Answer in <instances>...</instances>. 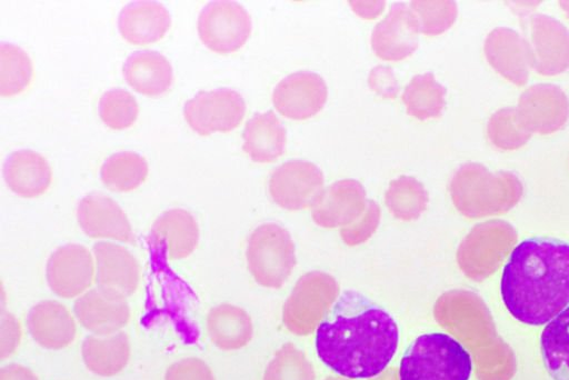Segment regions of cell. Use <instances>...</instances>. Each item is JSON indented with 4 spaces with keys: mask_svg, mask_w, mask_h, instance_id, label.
Wrapping results in <instances>:
<instances>
[{
    "mask_svg": "<svg viewBox=\"0 0 569 380\" xmlns=\"http://www.w3.org/2000/svg\"><path fill=\"white\" fill-rule=\"evenodd\" d=\"M392 317L363 294L347 290L319 323L316 349L321 361L342 377L381 373L398 347Z\"/></svg>",
    "mask_w": 569,
    "mask_h": 380,
    "instance_id": "cell-1",
    "label": "cell"
},
{
    "mask_svg": "<svg viewBox=\"0 0 569 380\" xmlns=\"http://www.w3.org/2000/svg\"><path fill=\"white\" fill-rule=\"evenodd\" d=\"M500 292L521 323L542 326L569 307V243L530 238L517 244L503 267Z\"/></svg>",
    "mask_w": 569,
    "mask_h": 380,
    "instance_id": "cell-2",
    "label": "cell"
},
{
    "mask_svg": "<svg viewBox=\"0 0 569 380\" xmlns=\"http://www.w3.org/2000/svg\"><path fill=\"white\" fill-rule=\"evenodd\" d=\"M472 360L465 347L449 334L418 337L402 357L399 380H469Z\"/></svg>",
    "mask_w": 569,
    "mask_h": 380,
    "instance_id": "cell-3",
    "label": "cell"
},
{
    "mask_svg": "<svg viewBox=\"0 0 569 380\" xmlns=\"http://www.w3.org/2000/svg\"><path fill=\"white\" fill-rule=\"evenodd\" d=\"M246 256L254 280L268 288H280L296 264L290 233L273 222L263 223L252 231Z\"/></svg>",
    "mask_w": 569,
    "mask_h": 380,
    "instance_id": "cell-4",
    "label": "cell"
},
{
    "mask_svg": "<svg viewBox=\"0 0 569 380\" xmlns=\"http://www.w3.org/2000/svg\"><path fill=\"white\" fill-rule=\"evenodd\" d=\"M339 292L336 280L323 272L312 271L297 282L283 307V322L293 333H311L331 308Z\"/></svg>",
    "mask_w": 569,
    "mask_h": 380,
    "instance_id": "cell-5",
    "label": "cell"
},
{
    "mask_svg": "<svg viewBox=\"0 0 569 380\" xmlns=\"http://www.w3.org/2000/svg\"><path fill=\"white\" fill-rule=\"evenodd\" d=\"M251 17L237 1L213 0L199 13L198 33L201 41L219 53L236 51L251 32Z\"/></svg>",
    "mask_w": 569,
    "mask_h": 380,
    "instance_id": "cell-6",
    "label": "cell"
},
{
    "mask_svg": "<svg viewBox=\"0 0 569 380\" xmlns=\"http://www.w3.org/2000/svg\"><path fill=\"white\" fill-rule=\"evenodd\" d=\"M244 111L242 96L229 88L199 91L183 107L188 124L201 136L231 131L242 120Z\"/></svg>",
    "mask_w": 569,
    "mask_h": 380,
    "instance_id": "cell-7",
    "label": "cell"
},
{
    "mask_svg": "<svg viewBox=\"0 0 569 380\" xmlns=\"http://www.w3.org/2000/svg\"><path fill=\"white\" fill-rule=\"evenodd\" d=\"M323 173L315 163L289 160L270 176L269 192L273 201L288 210L312 206L322 192Z\"/></svg>",
    "mask_w": 569,
    "mask_h": 380,
    "instance_id": "cell-8",
    "label": "cell"
},
{
    "mask_svg": "<svg viewBox=\"0 0 569 380\" xmlns=\"http://www.w3.org/2000/svg\"><path fill=\"white\" fill-rule=\"evenodd\" d=\"M517 113L531 133L549 134L561 129L569 118V100L565 91L551 83H538L525 90Z\"/></svg>",
    "mask_w": 569,
    "mask_h": 380,
    "instance_id": "cell-9",
    "label": "cell"
},
{
    "mask_svg": "<svg viewBox=\"0 0 569 380\" xmlns=\"http://www.w3.org/2000/svg\"><path fill=\"white\" fill-rule=\"evenodd\" d=\"M328 88L316 72L302 70L284 77L273 89L272 102L287 118L308 119L325 106Z\"/></svg>",
    "mask_w": 569,
    "mask_h": 380,
    "instance_id": "cell-10",
    "label": "cell"
},
{
    "mask_svg": "<svg viewBox=\"0 0 569 380\" xmlns=\"http://www.w3.org/2000/svg\"><path fill=\"white\" fill-rule=\"evenodd\" d=\"M489 64L503 78L517 86H523L533 68V50L529 40L513 29L495 28L483 44Z\"/></svg>",
    "mask_w": 569,
    "mask_h": 380,
    "instance_id": "cell-11",
    "label": "cell"
},
{
    "mask_svg": "<svg viewBox=\"0 0 569 380\" xmlns=\"http://www.w3.org/2000/svg\"><path fill=\"white\" fill-rule=\"evenodd\" d=\"M533 50V69L543 76L562 73L569 68V30L557 19L541 13L528 18Z\"/></svg>",
    "mask_w": 569,
    "mask_h": 380,
    "instance_id": "cell-12",
    "label": "cell"
},
{
    "mask_svg": "<svg viewBox=\"0 0 569 380\" xmlns=\"http://www.w3.org/2000/svg\"><path fill=\"white\" fill-rule=\"evenodd\" d=\"M418 32L409 6L393 2L388 14L372 29L371 48L383 60L399 61L417 50Z\"/></svg>",
    "mask_w": 569,
    "mask_h": 380,
    "instance_id": "cell-13",
    "label": "cell"
},
{
    "mask_svg": "<svg viewBox=\"0 0 569 380\" xmlns=\"http://www.w3.org/2000/svg\"><path fill=\"white\" fill-rule=\"evenodd\" d=\"M366 206L363 186L355 179H343L322 190L311 206V216L320 227L343 228L356 221Z\"/></svg>",
    "mask_w": 569,
    "mask_h": 380,
    "instance_id": "cell-14",
    "label": "cell"
},
{
    "mask_svg": "<svg viewBox=\"0 0 569 380\" xmlns=\"http://www.w3.org/2000/svg\"><path fill=\"white\" fill-rule=\"evenodd\" d=\"M46 274L48 284L56 294L73 298L92 282V257L83 246L76 243L61 246L50 256Z\"/></svg>",
    "mask_w": 569,
    "mask_h": 380,
    "instance_id": "cell-15",
    "label": "cell"
},
{
    "mask_svg": "<svg viewBox=\"0 0 569 380\" xmlns=\"http://www.w3.org/2000/svg\"><path fill=\"white\" fill-rule=\"evenodd\" d=\"M126 297L102 288H96L80 296L73 306L78 321L87 330L108 336L123 328L130 318Z\"/></svg>",
    "mask_w": 569,
    "mask_h": 380,
    "instance_id": "cell-16",
    "label": "cell"
},
{
    "mask_svg": "<svg viewBox=\"0 0 569 380\" xmlns=\"http://www.w3.org/2000/svg\"><path fill=\"white\" fill-rule=\"evenodd\" d=\"M77 219L82 231L91 238L136 242L126 213L116 201L104 194L84 196L78 203Z\"/></svg>",
    "mask_w": 569,
    "mask_h": 380,
    "instance_id": "cell-17",
    "label": "cell"
},
{
    "mask_svg": "<svg viewBox=\"0 0 569 380\" xmlns=\"http://www.w3.org/2000/svg\"><path fill=\"white\" fill-rule=\"evenodd\" d=\"M96 258V283L99 288L131 296L138 288L139 266L123 247L99 241L92 247Z\"/></svg>",
    "mask_w": 569,
    "mask_h": 380,
    "instance_id": "cell-18",
    "label": "cell"
},
{
    "mask_svg": "<svg viewBox=\"0 0 569 380\" xmlns=\"http://www.w3.org/2000/svg\"><path fill=\"white\" fill-rule=\"evenodd\" d=\"M149 240L154 248L160 249L170 259L186 258L197 247L198 223L187 210H168L153 222Z\"/></svg>",
    "mask_w": 569,
    "mask_h": 380,
    "instance_id": "cell-19",
    "label": "cell"
},
{
    "mask_svg": "<svg viewBox=\"0 0 569 380\" xmlns=\"http://www.w3.org/2000/svg\"><path fill=\"white\" fill-rule=\"evenodd\" d=\"M171 24L167 8L153 0H134L127 3L118 17L121 36L134 44H146L161 39Z\"/></svg>",
    "mask_w": 569,
    "mask_h": 380,
    "instance_id": "cell-20",
    "label": "cell"
},
{
    "mask_svg": "<svg viewBox=\"0 0 569 380\" xmlns=\"http://www.w3.org/2000/svg\"><path fill=\"white\" fill-rule=\"evenodd\" d=\"M33 340L47 349H62L76 337V323L69 311L57 301L46 300L33 306L27 316Z\"/></svg>",
    "mask_w": 569,
    "mask_h": 380,
    "instance_id": "cell-21",
    "label": "cell"
},
{
    "mask_svg": "<svg viewBox=\"0 0 569 380\" xmlns=\"http://www.w3.org/2000/svg\"><path fill=\"white\" fill-rule=\"evenodd\" d=\"M7 186L18 196L34 198L42 194L51 182V169L40 153L22 149L10 153L3 163Z\"/></svg>",
    "mask_w": 569,
    "mask_h": 380,
    "instance_id": "cell-22",
    "label": "cell"
},
{
    "mask_svg": "<svg viewBox=\"0 0 569 380\" xmlns=\"http://www.w3.org/2000/svg\"><path fill=\"white\" fill-rule=\"evenodd\" d=\"M122 73L131 88L150 97L164 93L173 79L169 60L154 50H137L129 54Z\"/></svg>",
    "mask_w": 569,
    "mask_h": 380,
    "instance_id": "cell-23",
    "label": "cell"
},
{
    "mask_svg": "<svg viewBox=\"0 0 569 380\" xmlns=\"http://www.w3.org/2000/svg\"><path fill=\"white\" fill-rule=\"evenodd\" d=\"M242 149L256 162H271L284 152L287 130L272 110L256 112L242 132Z\"/></svg>",
    "mask_w": 569,
    "mask_h": 380,
    "instance_id": "cell-24",
    "label": "cell"
},
{
    "mask_svg": "<svg viewBox=\"0 0 569 380\" xmlns=\"http://www.w3.org/2000/svg\"><path fill=\"white\" fill-rule=\"evenodd\" d=\"M130 344L124 332L108 336H88L82 343L86 367L94 374L111 377L128 363Z\"/></svg>",
    "mask_w": 569,
    "mask_h": 380,
    "instance_id": "cell-25",
    "label": "cell"
},
{
    "mask_svg": "<svg viewBox=\"0 0 569 380\" xmlns=\"http://www.w3.org/2000/svg\"><path fill=\"white\" fill-rule=\"evenodd\" d=\"M207 327L211 341L222 350L240 349L252 337L249 314L241 308L228 303L210 310Z\"/></svg>",
    "mask_w": 569,
    "mask_h": 380,
    "instance_id": "cell-26",
    "label": "cell"
},
{
    "mask_svg": "<svg viewBox=\"0 0 569 380\" xmlns=\"http://www.w3.org/2000/svg\"><path fill=\"white\" fill-rule=\"evenodd\" d=\"M540 351L549 376L553 380H569V307L543 328Z\"/></svg>",
    "mask_w": 569,
    "mask_h": 380,
    "instance_id": "cell-27",
    "label": "cell"
},
{
    "mask_svg": "<svg viewBox=\"0 0 569 380\" xmlns=\"http://www.w3.org/2000/svg\"><path fill=\"white\" fill-rule=\"evenodd\" d=\"M446 88L439 83L432 72L415 76L406 86L402 101L407 113L419 120L438 118L446 106Z\"/></svg>",
    "mask_w": 569,
    "mask_h": 380,
    "instance_id": "cell-28",
    "label": "cell"
},
{
    "mask_svg": "<svg viewBox=\"0 0 569 380\" xmlns=\"http://www.w3.org/2000/svg\"><path fill=\"white\" fill-rule=\"evenodd\" d=\"M147 174L146 159L133 151H120L111 154L104 160L100 170L103 184L119 192L138 188Z\"/></svg>",
    "mask_w": 569,
    "mask_h": 380,
    "instance_id": "cell-29",
    "label": "cell"
},
{
    "mask_svg": "<svg viewBox=\"0 0 569 380\" xmlns=\"http://www.w3.org/2000/svg\"><path fill=\"white\" fill-rule=\"evenodd\" d=\"M385 200L396 218L410 221L418 219L426 210L428 192L416 178L400 176L390 182Z\"/></svg>",
    "mask_w": 569,
    "mask_h": 380,
    "instance_id": "cell-30",
    "label": "cell"
},
{
    "mask_svg": "<svg viewBox=\"0 0 569 380\" xmlns=\"http://www.w3.org/2000/svg\"><path fill=\"white\" fill-rule=\"evenodd\" d=\"M32 63L20 47L0 43V94L13 96L23 91L31 81Z\"/></svg>",
    "mask_w": 569,
    "mask_h": 380,
    "instance_id": "cell-31",
    "label": "cell"
},
{
    "mask_svg": "<svg viewBox=\"0 0 569 380\" xmlns=\"http://www.w3.org/2000/svg\"><path fill=\"white\" fill-rule=\"evenodd\" d=\"M419 32L437 36L448 30L458 14L457 3L451 0H413L409 2Z\"/></svg>",
    "mask_w": 569,
    "mask_h": 380,
    "instance_id": "cell-32",
    "label": "cell"
},
{
    "mask_svg": "<svg viewBox=\"0 0 569 380\" xmlns=\"http://www.w3.org/2000/svg\"><path fill=\"white\" fill-rule=\"evenodd\" d=\"M490 142L502 150H515L528 142L531 132L521 123L517 109L509 107L496 111L487 124Z\"/></svg>",
    "mask_w": 569,
    "mask_h": 380,
    "instance_id": "cell-33",
    "label": "cell"
},
{
    "mask_svg": "<svg viewBox=\"0 0 569 380\" xmlns=\"http://www.w3.org/2000/svg\"><path fill=\"white\" fill-rule=\"evenodd\" d=\"M263 380H315V372L305 353L288 342L269 362Z\"/></svg>",
    "mask_w": 569,
    "mask_h": 380,
    "instance_id": "cell-34",
    "label": "cell"
},
{
    "mask_svg": "<svg viewBox=\"0 0 569 380\" xmlns=\"http://www.w3.org/2000/svg\"><path fill=\"white\" fill-rule=\"evenodd\" d=\"M139 113L136 98L124 89H110L99 100V116L111 129H126L133 124Z\"/></svg>",
    "mask_w": 569,
    "mask_h": 380,
    "instance_id": "cell-35",
    "label": "cell"
},
{
    "mask_svg": "<svg viewBox=\"0 0 569 380\" xmlns=\"http://www.w3.org/2000/svg\"><path fill=\"white\" fill-rule=\"evenodd\" d=\"M379 221V206L373 200H367L363 213L349 226L341 228L340 236L349 246L362 243L376 231Z\"/></svg>",
    "mask_w": 569,
    "mask_h": 380,
    "instance_id": "cell-36",
    "label": "cell"
},
{
    "mask_svg": "<svg viewBox=\"0 0 569 380\" xmlns=\"http://www.w3.org/2000/svg\"><path fill=\"white\" fill-rule=\"evenodd\" d=\"M166 380H214L208 364L198 358H187L171 364Z\"/></svg>",
    "mask_w": 569,
    "mask_h": 380,
    "instance_id": "cell-37",
    "label": "cell"
},
{
    "mask_svg": "<svg viewBox=\"0 0 569 380\" xmlns=\"http://www.w3.org/2000/svg\"><path fill=\"white\" fill-rule=\"evenodd\" d=\"M369 87L383 98L397 97L400 87L391 67L382 64L371 69L368 77Z\"/></svg>",
    "mask_w": 569,
    "mask_h": 380,
    "instance_id": "cell-38",
    "label": "cell"
},
{
    "mask_svg": "<svg viewBox=\"0 0 569 380\" xmlns=\"http://www.w3.org/2000/svg\"><path fill=\"white\" fill-rule=\"evenodd\" d=\"M0 380H38V378L30 369L11 363L0 369Z\"/></svg>",
    "mask_w": 569,
    "mask_h": 380,
    "instance_id": "cell-39",
    "label": "cell"
},
{
    "mask_svg": "<svg viewBox=\"0 0 569 380\" xmlns=\"http://www.w3.org/2000/svg\"><path fill=\"white\" fill-rule=\"evenodd\" d=\"M375 380H398L397 370L390 368Z\"/></svg>",
    "mask_w": 569,
    "mask_h": 380,
    "instance_id": "cell-40",
    "label": "cell"
},
{
    "mask_svg": "<svg viewBox=\"0 0 569 380\" xmlns=\"http://www.w3.org/2000/svg\"><path fill=\"white\" fill-rule=\"evenodd\" d=\"M559 4L566 11V13H567V16L569 18V1H560Z\"/></svg>",
    "mask_w": 569,
    "mask_h": 380,
    "instance_id": "cell-41",
    "label": "cell"
},
{
    "mask_svg": "<svg viewBox=\"0 0 569 380\" xmlns=\"http://www.w3.org/2000/svg\"><path fill=\"white\" fill-rule=\"evenodd\" d=\"M326 380H346V379L329 377Z\"/></svg>",
    "mask_w": 569,
    "mask_h": 380,
    "instance_id": "cell-42",
    "label": "cell"
}]
</instances>
